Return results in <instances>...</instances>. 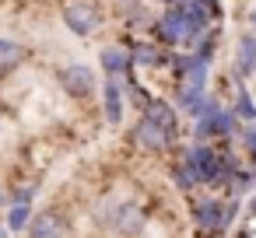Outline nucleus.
<instances>
[{
    "instance_id": "f257e3e1",
    "label": "nucleus",
    "mask_w": 256,
    "mask_h": 238,
    "mask_svg": "<svg viewBox=\"0 0 256 238\" xmlns=\"http://www.w3.org/2000/svg\"><path fill=\"white\" fill-rule=\"evenodd\" d=\"M182 168L196 179V182H218V175L224 172V154H218L214 147L207 144H193L186 154H182Z\"/></svg>"
},
{
    "instance_id": "f03ea898",
    "label": "nucleus",
    "mask_w": 256,
    "mask_h": 238,
    "mask_svg": "<svg viewBox=\"0 0 256 238\" xmlns=\"http://www.w3.org/2000/svg\"><path fill=\"white\" fill-rule=\"evenodd\" d=\"M238 130H242V119L235 116V109H214V112H207V116H200V119H196L193 137H196L200 144H207L210 137L228 140V137H235Z\"/></svg>"
},
{
    "instance_id": "7ed1b4c3",
    "label": "nucleus",
    "mask_w": 256,
    "mask_h": 238,
    "mask_svg": "<svg viewBox=\"0 0 256 238\" xmlns=\"http://www.w3.org/2000/svg\"><path fill=\"white\" fill-rule=\"evenodd\" d=\"M56 81H60V88H64L70 98H78V102H88V98L95 95V88H98L95 70H92L88 63H67V67H60V70H56Z\"/></svg>"
},
{
    "instance_id": "20e7f679",
    "label": "nucleus",
    "mask_w": 256,
    "mask_h": 238,
    "mask_svg": "<svg viewBox=\"0 0 256 238\" xmlns=\"http://www.w3.org/2000/svg\"><path fill=\"white\" fill-rule=\"evenodd\" d=\"M60 18H64V25H67L74 35H81V39H88V35L102 25V14H98L92 4H84V0H74V4H67V7L60 11Z\"/></svg>"
},
{
    "instance_id": "39448f33",
    "label": "nucleus",
    "mask_w": 256,
    "mask_h": 238,
    "mask_svg": "<svg viewBox=\"0 0 256 238\" xmlns=\"http://www.w3.org/2000/svg\"><path fill=\"white\" fill-rule=\"evenodd\" d=\"M151 28L162 39V46H186V18L179 7H165V14H158Z\"/></svg>"
},
{
    "instance_id": "423d86ee",
    "label": "nucleus",
    "mask_w": 256,
    "mask_h": 238,
    "mask_svg": "<svg viewBox=\"0 0 256 238\" xmlns=\"http://www.w3.org/2000/svg\"><path fill=\"white\" fill-rule=\"evenodd\" d=\"M232 210L235 207H221L218 200H200L193 207V221L204 228V231H224L228 221H232Z\"/></svg>"
},
{
    "instance_id": "0eeeda50",
    "label": "nucleus",
    "mask_w": 256,
    "mask_h": 238,
    "mask_svg": "<svg viewBox=\"0 0 256 238\" xmlns=\"http://www.w3.org/2000/svg\"><path fill=\"white\" fill-rule=\"evenodd\" d=\"M134 140H137L140 147H148V151H165L176 137H172V133H165V130H162L158 123H151L148 116H140V119H137V126H134Z\"/></svg>"
},
{
    "instance_id": "6e6552de",
    "label": "nucleus",
    "mask_w": 256,
    "mask_h": 238,
    "mask_svg": "<svg viewBox=\"0 0 256 238\" xmlns=\"http://www.w3.org/2000/svg\"><path fill=\"white\" fill-rule=\"evenodd\" d=\"M98 67L106 70V77H126L134 70V53H126L120 46H106L98 53Z\"/></svg>"
},
{
    "instance_id": "1a4fd4ad",
    "label": "nucleus",
    "mask_w": 256,
    "mask_h": 238,
    "mask_svg": "<svg viewBox=\"0 0 256 238\" xmlns=\"http://www.w3.org/2000/svg\"><path fill=\"white\" fill-rule=\"evenodd\" d=\"M102 112H106L109 126H120V119H123V84H120V77H106V84H102Z\"/></svg>"
},
{
    "instance_id": "9d476101",
    "label": "nucleus",
    "mask_w": 256,
    "mask_h": 238,
    "mask_svg": "<svg viewBox=\"0 0 256 238\" xmlns=\"http://www.w3.org/2000/svg\"><path fill=\"white\" fill-rule=\"evenodd\" d=\"M256 74V32L249 35H242L238 39V46H235V77L238 81H246V77H252Z\"/></svg>"
},
{
    "instance_id": "9b49d317",
    "label": "nucleus",
    "mask_w": 256,
    "mask_h": 238,
    "mask_svg": "<svg viewBox=\"0 0 256 238\" xmlns=\"http://www.w3.org/2000/svg\"><path fill=\"white\" fill-rule=\"evenodd\" d=\"M144 116L151 119V123H158L165 133H179V116H176V105L172 102H165V98H151V105L144 109Z\"/></svg>"
},
{
    "instance_id": "f8f14e48",
    "label": "nucleus",
    "mask_w": 256,
    "mask_h": 238,
    "mask_svg": "<svg viewBox=\"0 0 256 238\" xmlns=\"http://www.w3.org/2000/svg\"><path fill=\"white\" fill-rule=\"evenodd\" d=\"M28 235L32 238H64L67 235V224H64V217L56 210H46V214H39L32 221V231Z\"/></svg>"
},
{
    "instance_id": "ddd939ff",
    "label": "nucleus",
    "mask_w": 256,
    "mask_h": 238,
    "mask_svg": "<svg viewBox=\"0 0 256 238\" xmlns=\"http://www.w3.org/2000/svg\"><path fill=\"white\" fill-rule=\"evenodd\" d=\"M140 228H144V210H140L137 203H120V214H116L112 231H120V235H137Z\"/></svg>"
},
{
    "instance_id": "4468645a",
    "label": "nucleus",
    "mask_w": 256,
    "mask_h": 238,
    "mask_svg": "<svg viewBox=\"0 0 256 238\" xmlns=\"http://www.w3.org/2000/svg\"><path fill=\"white\" fill-rule=\"evenodd\" d=\"M130 53H134V63H140V67H165L168 63V53L154 42H137Z\"/></svg>"
},
{
    "instance_id": "2eb2a0df",
    "label": "nucleus",
    "mask_w": 256,
    "mask_h": 238,
    "mask_svg": "<svg viewBox=\"0 0 256 238\" xmlns=\"http://www.w3.org/2000/svg\"><path fill=\"white\" fill-rule=\"evenodd\" d=\"M22 60H25V46L11 42V39H0V74H11Z\"/></svg>"
},
{
    "instance_id": "dca6fc26",
    "label": "nucleus",
    "mask_w": 256,
    "mask_h": 238,
    "mask_svg": "<svg viewBox=\"0 0 256 238\" xmlns=\"http://www.w3.org/2000/svg\"><path fill=\"white\" fill-rule=\"evenodd\" d=\"M235 116L242 123H256V102H252V95L246 88H238V95H235Z\"/></svg>"
},
{
    "instance_id": "f3484780",
    "label": "nucleus",
    "mask_w": 256,
    "mask_h": 238,
    "mask_svg": "<svg viewBox=\"0 0 256 238\" xmlns=\"http://www.w3.org/2000/svg\"><path fill=\"white\" fill-rule=\"evenodd\" d=\"M28 214H32L28 203H14L11 214H8V228H11V231H22V228L28 224Z\"/></svg>"
},
{
    "instance_id": "a211bd4d",
    "label": "nucleus",
    "mask_w": 256,
    "mask_h": 238,
    "mask_svg": "<svg viewBox=\"0 0 256 238\" xmlns=\"http://www.w3.org/2000/svg\"><path fill=\"white\" fill-rule=\"evenodd\" d=\"M116 214H120V203H112V200H102V203H98V214H95V221H98V224H106V228H112V224H116Z\"/></svg>"
},
{
    "instance_id": "6ab92c4d",
    "label": "nucleus",
    "mask_w": 256,
    "mask_h": 238,
    "mask_svg": "<svg viewBox=\"0 0 256 238\" xmlns=\"http://www.w3.org/2000/svg\"><path fill=\"white\" fill-rule=\"evenodd\" d=\"M238 137H242V147L249 151V161H256V126L252 123H242Z\"/></svg>"
},
{
    "instance_id": "aec40b11",
    "label": "nucleus",
    "mask_w": 256,
    "mask_h": 238,
    "mask_svg": "<svg viewBox=\"0 0 256 238\" xmlns=\"http://www.w3.org/2000/svg\"><path fill=\"white\" fill-rule=\"evenodd\" d=\"M176 182H179V189H193V186H196V179H193V175H190L182 165L176 168Z\"/></svg>"
},
{
    "instance_id": "412c9836",
    "label": "nucleus",
    "mask_w": 256,
    "mask_h": 238,
    "mask_svg": "<svg viewBox=\"0 0 256 238\" xmlns=\"http://www.w3.org/2000/svg\"><path fill=\"white\" fill-rule=\"evenodd\" d=\"M200 4L210 11V18H214V21H221V18H224V7H221V0H200Z\"/></svg>"
},
{
    "instance_id": "4be33fe9",
    "label": "nucleus",
    "mask_w": 256,
    "mask_h": 238,
    "mask_svg": "<svg viewBox=\"0 0 256 238\" xmlns=\"http://www.w3.org/2000/svg\"><path fill=\"white\" fill-rule=\"evenodd\" d=\"M162 4H165V7H182L186 0H162Z\"/></svg>"
},
{
    "instance_id": "5701e85b",
    "label": "nucleus",
    "mask_w": 256,
    "mask_h": 238,
    "mask_svg": "<svg viewBox=\"0 0 256 238\" xmlns=\"http://www.w3.org/2000/svg\"><path fill=\"white\" fill-rule=\"evenodd\" d=\"M249 28H252V32H256V7H252V11H249Z\"/></svg>"
},
{
    "instance_id": "b1692460",
    "label": "nucleus",
    "mask_w": 256,
    "mask_h": 238,
    "mask_svg": "<svg viewBox=\"0 0 256 238\" xmlns=\"http://www.w3.org/2000/svg\"><path fill=\"white\" fill-rule=\"evenodd\" d=\"M249 214H252V217H256V196H252V200H249Z\"/></svg>"
},
{
    "instance_id": "393cba45",
    "label": "nucleus",
    "mask_w": 256,
    "mask_h": 238,
    "mask_svg": "<svg viewBox=\"0 0 256 238\" xmlns=\"http://www.w3.org/2000/svg\"><path fill=\"white\" fill-rule=\"evenodd\" d=\"M0 238H8V231H4V228H0Z\"/></svg>"
}]
</instances>
